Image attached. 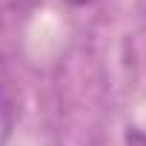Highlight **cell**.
I'll return each instance as SVG.
<instances>
[{
  "label": "cell",
  "mask_w": 146,
  "mask_h": 146,
  "mask_svg": "<svg viewBox=\"0 0 146 146\" xmlns=\"http://www.w3.org/2000/svg\"><path fill=\"white\" fill-rule=\"evenodd\" d=\"M37 0H0V26H15L17 17H29Z\"/></svg>",
  "instance_id": "obj_1"
},
{
  "label": "cell",
  "mask_w": 146,
  "mask_h": 146,
  "mask_svg": "<svg viewBox=\"0 0 146 146\" xmlns=\"http://www.w3.org/2000/svg\"><path fill=\"white\" fill-rule=\"evenodd\" d=\"M6 89H9V75H6V63H3V57H0V103H3Z\"/></svg>",
  "instance_id": "obj_2"
},
{
  "label": "cell",
  "mask_w": 146,
  "mask_h": 146,
  "mask_svg": "<svg viewBox=\"0 0 146 146\" xmlns=\"http://www.w3.org/2000/svg\"><path fill=\"white\" fill-rule=\"evenodd\" d=\"M69 3H72V6H86L89 0H69Z\"/></svg>",
  "instance_id": "obj_3"
}]
</instances>
